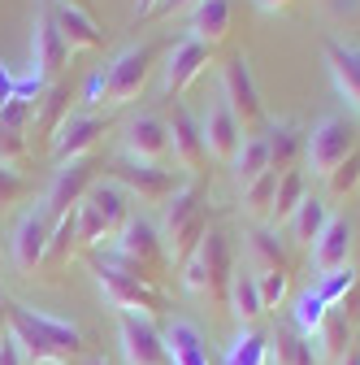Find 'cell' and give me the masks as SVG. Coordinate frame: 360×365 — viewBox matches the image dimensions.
I'll use <instances>...</instances> for the list:
<instances>
[{
    "instance_id": "obj_43",
    "label": "cell",
    "mask_w": 360,
    "mask_h": 365,
    "mask_svg": "<svg viewBox=\"0 0 360 365\" xmlns=\"http://www.w3.org/2000/svg\"><path fill=\"white\" fill-rule=\"evenodd\" d=\"M334 309H339V313L347 317V327L356 331V327H360V283H356V287H351V292H347V296H343V300L334 304Z\"/></svg>"
},
{
    "instance_id": "obj_25",
    "label": "cell",
    "mask_w": 360,
    "mask_h": 365,
    "mask_svg": "<svg viewBox=\"0 0 360 365\" xmlns=\"http://www.w3.org/2000/svg\"><path fill=\"white\" fill-rule=\"evenodd\" d=\"M265 144H269V170L287 174V170H295V157L304 148V130L295 122H274L265 130Z\"/></svg>"
},
{
    "instance_id": "obj_49",
    "label": "cell",
    "mask_w": 360,
    "mask_h": 365,
    "mask_svg": "<svg viewBox=\"0 0 360 365\" xmlns=\"http://www.w3.org/2000/svg\"><path fill=\"white\" fill-rule=\"evenodd\" d=\"M53 5H57V9H87L92 0H53ZM87 14H92V9H87Z\"/></svg>"
},
{
    "instance_id": "obj_14",
    "label": "cell",
    "mask_w": 360,
    "mask_h": 365,
    "mask_svg": "<svg viewBox=\"0 0 360 365\" xmlns=\"http://www.w3.org/2000/svg\"><path fill=\"white\" fill-rule=\"evenodd\" d=\"M53 226L57 222L43 213V205L26 209L18 217V226H14V265L22 274H35L43 265V252H48V240H53Z\"/></svg>"
},
{
    "instance_id": "obj_51",
    "label": "cell",
    "mask_w": 360,
    "mask_h": 365,
    "mask_svg": "<svg viewBox=\"0 0 360 365\" xmlns=\"http://www.w3.org/2000/svg\"><path fill=\"white\" fill-rule=\"evenodd\" d=\"M87 365H109V361H105V356H92V361H87Z\"/></svg>"
},
{
    "instance_id": "obj_1",
    "label": "cell",
    "mask_w": 360,
    "mask_h": 365,
    "mask_svg": "<svg viewBox=\"0 0 360 365\" xmlns=\"http://www.w3.org/2000/svg\"><path fill=\"white\" fill-rule=\"evenodd\" d=\"M9 335L18 339V348L31 365H70L87 352L83 327L35 313L31 304H18V300H9Z\"/></svg>"
},
{
    "instance_id": "obj_15",
    "label": "cell",
    "mask_w": 360,
    "mask_h": 365,
    "mask_svg": "<svg viewBox=\"0 0 360 365\" xmlns=\"http://www.w3.org/2000/svg\"><path fill=\"white\" fill-rule=\"evenodd\" d=\"M126 161H139V165H161L169 157V126L161 113H139L130 118L126 126V140H122Z\"/></svg>"
},
{
    "instance_id": "obj_37",
    "label": "cell",
    "mask_w": 360,
    "mask_h": 365,
    "mask_svg": "<svg viewBox=\"0 0 360 365\" xmlns=\"http://www.w3.org/2000/svg\"><path fill=\"white\" fill-rule=\"evenodd\" d=\"M269 348H274L278 365H317V356H312V348H308V339L300 331H278L269 339Z\"/></svg>"
},
{
    "instance_id": "obj_31",
    "label": "cell",
    "mask_w": 360,
    "mask_h": 365,
    "mask_svg": "<svg viewBox=\"0 0 360 365\" xmlns=\"http://www.w3.org/2000/svg\"><path fill=\"white\" fill-rule=\"evenodd\" d=\"M308 200V182H304V174L300 170H287L282 178H278V196H274V217L269 222H278V226H287L291 217H295V209Z\"/></svg>"
},
{
    "instance_id": "obj_18",
    "label": "cell",
    "mask_w": 360,
    "mask_h": 365,
    "mask_svg": "<svg viewBox=\"0 0 360 365\" xmlns=\"http://www.w3.org/2000/svg\"><path fill=\"white\" fill-rule=\"evenodd\" d=\"M165 126H169V153L174 161L191 170V174H204V161H208V148H204V135H200V122L183 109V105H169L165 113Z\"/></svg>"
},
{
    "instance_id": "obj_19",
    "label": "cell",
    "mask_w": 360,
    "mask_h": 365,
    "mask_svg": "<svg viewBox=\"0 0 360 365\" xmlns=\"http://www.w3.org/2000/svg\"><path fill=\"white\" fill-rule=\"evenodd\" d=\"M200 135H204V148H208V157H217V161H235L239 157V148H243V126L235 122V113L226 109V101H213L208 105V113L200 118Z\"/></svg>"
},
{
    "instance_id": "obj_47",
    "label": "cell",
    "mask_w": 360,
    "mask_h": 365,
    "mask_svg": "<svg viewBox=\"0 0 360 365\" xmlns=\"http://www.w3.org/2000/svg\"><path fill=\"white\" fill-rule=\"evenodd\" d=\"M291 5H300V0H256V9H260V14H287Z\"/></svg>"
},
{
    "instance_id": "obj_27",
    "label": "cell",
    "mask_w": 360,
    "mask_h": 365,
    "mask_svg": "<svg viewBox=\"0 0 360 365\" xmlns=\"http://www.w3.org/2000/svg\"><path fill=\"white\" fill-rule=\"evenodd\" d=\"M161 339H165V356H169L174 365H208L204 339H200V331H196L191 322H169Z\"/></svg>"
},
{
    "instance_id": "obj_35",
    "label": "cell",
    "mask_w": 360,
    "mask_h": 365,
    "mask_svg": "<svg viewBox=\"0 0 360 365\" xmlns=\"http://www.w3.org/2000/svg\"><path fill=\"white\" fill-rule=\"evenodd\" d=\"M265 361H269V339L248 327V331L235 335V344L226 348V361L221 365H265Z\"/></svg>"
},
{
    "instance_id": "obj_6",
    "label": "cell",
    "mask_w": 360,
    "mask_h": 365,
    "mask_svg": "<svg viewBox=\"0 0 360 365\" xmlns=\"http://www.w3.org/2000/svg\"><path fill=\"white\" fill-rule=\"evenodd\" d=\"M231 235L221 231V226H208L200 248L183 261V287L196 292V296H217L226 304V292H231Z\"/></svg>"
},
{
    "instance_id": "obj_21",
    "label": "cell",
    "mask_w": 360,
    "mask_h": 365,
    "mask_svg": "<svg viewBox=\"0 0 360 365\" xmlns=\"http://www.w3.org/2000/svg\"><path fill=\"white\" fill-rule=\"evenodd\" d=\"M351 222L347 217H339V213H330V222H326V231L317 235V244H312L308 252H312V265H317L322 274H330V269H343L347 265V257H351Z\"/></svg>"
},
{
    "instance_id": "obj_45",
    "label": "cell",
    "mask_w": 360,
    "mask_h": 365,
    "mask_svg": "<svg viewBox=\"0 0 360 365\" xmlns=\"http://www.w3.org/2000/svg\"><path fill=\"white\" fill-rule=\"evenodd\" d=\"M191 5H200V0H157V9H152V14L174 18V14H183V9H191Z\"/></svg>"
},
{
    "instance_id": "obj_11",
    "label": "cell",
    "mask_w": 360,
    "mask_h": 365,
    "mask_svg": "<svg viewBox=\"0 0 360 365\" xmlns=\"http://www.w3.org/2000/svg\"><path fill=\"white\" fill-rule=\"evenodd\" d=\"M96 187V161L92 157H78V161H65L57 174H53V182H48V192H43V213H48L53 222H61V217H70L78 205H83V196Z\"/></svg>"
},
{
    "instance_id": "obj_24",
    "label": "cell",
    "mask_w": 360,
    "mask_h": 365,
    "mask_svg": "<svg viewBox=\"0 0 360 365\" xmlns=\"http://www.w3.org/2000/svg\"><path fill=\"white\" fill-rule=\"evenodd\" d=\"M326 222H330V205H326L322 196H308V200L295 209V217L282 226V231L291 235V244H300V248H312V244H317V235L326 231Z\"/></svg>"
},
{
    "instance_id": "obj_41",
    "label": "cell",
    "mask_w": 360,
    "mask_h": 365,
    "mask_svg": "<svg viewBox=\"0 0 360 365\" xmlns=\"http://www.w3.org/2000/svg\"><path fill=\"white\" fill-rule=\"evenodd\" d=\"M326 182H330V192H334V196L356 192V187H360V148H356V153H351V157H347V161H343L330 178H326Z\"/></svg>"
},
{
    "instance_id": "obj_30",
    "label": "cell",
    "mask_w": 360,
    "mask_h": 365,
    "mask_svg": "<svg viewBox=\"0 0 360 365\" xmlns=\"http://www.w3.org/2000/svg\"><path fill=\"white\" fill-rule=\"evenodd\" d=\"M231 165H235L239 192L248 187V182H256L260 174H269V144H265V135H243V148H239V157Z\"/></svg>"
},
{
    "instance_id": "obj_40",
    "label": "cell",
    "mask_w": 360,
    "mask_h": 365,
    "mask_svg": "<svg viewBox=\"0 0 360 365\" xmlns=\"http://www.w3.org/2000/svg\"><path fill=\"white\" fill-rule=\"evenodd\" d=\"M252 274H256V292H260V304H265V309L282 304V296H287V283H291V274H282V269H252Z\"/></svg>"
},
{
    "instance_id": "obj_12",
    "label": "cell",
    "mask_w": 360,
    "mask_h": 365,
    "mask_svg": "<svg viewBox=\"0 0 360 365\" xmlns=\"http://www.w3.org/2000/svg\"><path fill=\"white\" fill-rule=\"evenodd\" d=\"M113 178H117V187L126 196H134L139 205H165L178 192L174 170H165V165H139V161H126V157L113 165Z\"/></svg>"
},
{
    "instance_id": "obj_13",
    "label": "cell",
    "mask_w": 360,
    "mask_h": 365,
    "mask_svg": "<svg viewBox=\"0 0 360 365\" xmlns=\"http://www.w3.org/2000/svg\"><path fill=\"white\" fill-rule=\"evenodd\" d=\"M109 126H113L109 113H70V118L57 126V135H53V157H57L61 165L87 157V153L100 144V135H109Z\"/></svg>"
},
{
    "instance_id": "obj_8",
    "label": "cell",
    "mask_w": 360,
    "mask_h": 365,
    "mask_svg": "<svg viewBox=\"0 0 360 365\" xmlns=\"http://www.w3.org/2000/svg\"><path fill=\"white\" fill-rule=\"evenodd\" d=\"M304 153H308V170L317 178H330L351 153H356V130L347 126V118L326 113L317 126L304 135Z\"/></svg>"
},
{
    "instance_id": "obj_17",
    "label": "cell",
    "mask_w": 360,
    "mask_h": 365,
    "mask_svg": "<svg viewBox=\"0 0 360 365\" xmlns=\"http://www.w3.org/2000/svg\"><path fill=\"white\" fill-rule=\"evenodd\" d=\"M117 339H122V356L126 365H165V339L148 317L134 313H117Z\"/></svg>"
},
{
    "instance_id": "obj_26",
    "label": "cell",
    "mask_w": 360,
    "mask_h": 365,
    "mask_svg": "<svg viewBox=\"0 0 360 365\" xmlns=\"http://www.w3.org/2000/svg\"><path fill=\"white\" fill-rule=\"evenodd\" d=\"M308 348H312V356L317 361H343V352L351 348V327H347V317L339 313V309H330L326 313V322L317 327V335L308 339Z\"/></svg>"
},
{
    "instance_id": "obj_46",
    "label": "cell",
    "mask_w": 360,
    "mask_h": 365,
    "mask_svg": "<svg viewBox=\"0 0 360 365\" xmlns=\"http://www.w3.org/2000/svg\"><path fill=\"white\" fill-rule=\"evenodd\" d=\"M14 101V74L5 70V66H0V109H5Z\"/></svg>"
},
{
    "instance_id": "obj_38",
    "label": "cell",
    "mask_w": 360,
    "mask_h": 365,
    "mask_svg": "<svg viewBox=\"0 0 360 365\" xmlns=\"http://www.w3.org/2000/svg\"><path fill=\"white\" fill-rule=\"evenodd\" d=\"M356 283H360V274H356L351 265H343V269H330V274H322V283L312 287V292H317V296H322V300L334 309V304H339V300H343V296L356 287Z\"/></svg>"
},
{
    "instance_id": "obj_4",
    "label": "cell",
    "mask_w": 360,
    "mask_h": 365,
    "mask_svg": "<svg viewBox=\"0 0 360 365\" xmlns=\"http://www.w3.org/2000/svg\"><path fill=\"white\" fill-rule=\"evenodd\" d=\"M130 217H134L130 213V196L117 187V182H96V187L83 196V205L74 209L78 248H109Z\"/></svg>"
},
{
    "instance_id": "obj_33",
    "label": "cell",
    "mask_w": 360,
    "mask_h": 365,
    "mask_svg": "<svg viewBox=\"0 0 360 365\" xmlns=\"http://www.w3.org/2000/svg\"><path fill=\"white\" fill-rule=\"evenodd\" d=\"M70 83H48V91H43V101L35 109V122L43 126V135H57V126L70 118Z\"/></svg>"
},
{
    "instance_id": "obj_28",
    "label": "cell",
    "mask_w": 360,
    "mask_h": 365,
    "mask_svg": "<svg viewBox=\"0 0 360 365\" xmlns=\"http://www.w3.org/2000/svg\"><path fill=\"white\" fill-rule=\"evenodd\" d=\"M226 309L239 317L243 327L260 322L265 317V304H260V292H256V274L252 269H239L235 279H231V292H226Z\"/></svg>"
},
{
    "instance_id": "obj_44",
    "label": "cell",
    "mask_w": 360,
    "mask_h": 365,
    "mask_svg": "<svg viewBox=\"0 0 360 365\" xmlns=\"http://www.w3.org/2000/svg\"><path fill=\"white\" fill-rule=\"evenodd\" d=\"M0 365H26V356H22V348H18V339L5 331L0 335Z\"/></svg>"
},
{
    "instance_id": "obj_3",
    "label": "cell",
    "mask_w": 360,
    "mask_h": 365,
    "mask_svg": "<svg viewBox=\"0 0 360 365\" xmlns=\"http://www.w3.org/2000/svg\"><path fill=\"white\" fill-rule=\"evenodd\" d=\"M96 257L109 261V265H117V269H126V274H134V279L152 283V287H157V279H161V269L169 265L165 244H161V231H157L148 217H130V222L122 226V235H117L105 252H96Z\"/></svg>"
},
{
    "instance_id": "obj_20",
    "label": "cell",
    "mask_w": 360,
    "mask_h": 365,
    "mask_svg": "<svg viewBox=\"0 0 360 365\" xmlns=\"http://www.w3.org/2000/svg\"><path fill=\"white\" fill-rule=\"evenodd\" d=\"M326 53V70L339 87V96L360 113V43H339V39H326L322 43Z\"/></svg>"
},
{
    "instance_id": "obj_9",
    "label": "cell",
    "mask_w": 360,
    "mask_h": 365,
    "mask_svg": "<svg viewBox=\"0 0 360 365\" xmlns=\"http://www.w3.org/2000/svg\"><path fill=\"white\" fill-rule=\"evenodd\" d=\"M221 101H226V109H231L235 122L243 126V135H260V126H265V105H260V87H256L252 66H248L243 53L221 66Z\"/></svg>"
},
{
    "instance_id": "obj_16",
    "label": "cell",
    "mask_w": 360,
    "mask_h": 365,
    "mask_svg": "<svg viewBox=\"0 0 360 365\" xmlns=\"http://www.w3.org/2000/svg\"><path fill=\"white\" fill-rule=\"evenodd\" d=\"M213 61V48H204L200 39H191V35H183L169 48V57H165V78H161V87H165V96L169 101H178L183 91L204 74V66Z\"/></svg>"
},
{
    "instance_id": "obj_10",
    "label": "cell",
    "mask_w": 360,
    "mask_h": 365,
    "mask_svg": "<svg viewBox=\"0 0 360 365\" xmlns=\"http://www.w3.org/2000/svg\"><path fill=\"white\" fill-rule=\"evenodd\" d=\"M65 66H70V48L57 31V9H53V0H39L35 26H31V78L48 87Z\"/></svg>"
},
{
    "instance_id": "obj_5",
    "label": "cell",
    "mask_w": 360,
    "mask_h": 365,
    "mask_svg": "<svg viewBox=\"0 0 360 365\" xmlns=\"http://www.w3.org/2000/svg\"><path fill=\"white\" fill-rule=\"evenodd\" d=\"M161 244H165V257H169V265H183L196 248H200V240H204V231H208V217H204V192L200 187H178L169 200H165V213H161Z\"/></svg>"
},
{
    "instance_id": "obj_23",
    "label": "cell",
    "mask_w": 360,
    "mask_h": 365,
    "mask_svg": "<svg viewBox=\"0 0 360 365\" xmlns=\"http://www.w3.org/2000/svg\"><path fill=\"white\" fill-rule=\"evenodd\" d=\"M57 31H61L70 53H96V48H105V31L96 26V18L87 14V9H57Z\"/></svg>"
},
{
    "instance_id": "obj_29",
    "label": "cell",
    "mask_w": 360,
    "mask_h": 365,
    "mask_svg": "<svg viewBox=\"0 0 360 365\" xmlns=\"http://www.w3.org/2000/svg\"><path fill=\"white\" fill-rule=\"evenodd\" d=\"M248 252H252V269H282V274H291V252L269 226H256V231L248 235Z\"/></svg>"
},
{
    "instance_id": "obj_50",
    "label": "cell",
    "mask_w": 360,
    "mask_h": 365,
    "mask_svg": "<svg viewBox=\"0 0 360 365\" xmlns=\"http://www.w3.org/2000/svg\"><path fill=\"white\" fill-rule=\"evenodd\" d=\"M343 365H360V344H351V348L343 352Z\"/></svg>"
},
{
    "instance_id": "obj_42",
    "label": "cell",
    "mask_w": 360,
    "mask_h": 365,
    "mask_svg": "<svg viewBox=\"0 0 360 365\" xmlns=\"http://www.w3.org/2000/svg\"><path fill=\"white\" fill-rule=\"evenodd\" d=\"M26 192H31V182H26L18 170H5V165H0V209L26 200Z\"/></svg>"
},
{
    "instance_id": "obj_2",
    "label": "cell",
    "mask_w": 360,
    "mask_h": 365,
    "mask_svg": "<svg viewBox=\"0 0 360 365\" xmlns=\"http://www.w3.org/2000/svg\"><path fill=\"white\" fill-rule=\"evenodd\" d=\"M152 66H157V43H134V48H122L100 74L87 78L83 105H92V109H122L130 101H139L144 87H148Z\"/></svg>"
},
{
    "instance_id": "obj_22",
    "label": "cell",
    "mask_w": 360,
    "mask_h": 365,
    "mask_svg": "<svg viewBox=\"0 0 360 365\" xmlns=\"http://www.w3.org/2000/svg\"><path fill=\"white\" fill-rule=\"evenodd\" d=\"M187 35L200 39L204 48H217L231 35V0H200V5H191Z\"/></svg>"
},
{
    "instance_id": "obj_36",
    "label": "cell",
    "mask_w": 360,
    "mask_h": 365,
    "mask_svg": "<svg viewBox=\"0 0 360 365\" xmlns=\"http://www.w3.org/2000/svg\"><path fill=\"white\" fill-rule=\"evenodd\" d=\"M326 313H330V304H326L317 292H300V300H295V313H291V322H295V331H300L304 339H312V335H317V327L326 322Z\"/></svg>"
},
{
    "instance_id": "obj_34",
    "label": "cell",
    "mask_w": 360,
    "mask_h": 365,
    "mask_svg": "<svg viewBox=\"0 0 360 365\" xmlns=\"http://www.w3.org/2000/svg\"><path fill=\"white\" fill-rule=\"evenodd\" d=\"M74 248H78V222H74V213H70V217H61V222L53 226V240H48V252H43V265H39V269H61V265L74 257Z\"/></svg>"
},
{
    "instance_id": "obj_48",
    "label": "cell",
    "mask_w": 360,
    "mask_h": 365,
    "mask_svg": "<svg viewBox=\"0 0 360 365\" xmlns=\"http://www.w3.org/2000/svg\"><path fill=\"white\" fill-rule=\"evenodd\" d=\"M5 327H9V296L0 287V335H5Z\"/></svg>"
},
{
    "instance_id": "obj_32",
    "label": "cell",
    "mask_w": 360,
    "mask_h": 365,
    "mask_svg": "<svg viewBox=\"0 0 360 365\" xmlns=\"http://www.w3.org/2000/svg\"><path fill=\"white\" fill-rule=\"evenodd\" d=\"M278 178L282 174H260L256 182H248L243 187V213L252 217V222H265V217H274V196H278Z\"/></svg>"
},
{
    "instance_id": "obj_7",
    "label": "cell",
    "mask_w": 360,
    "mask_h": 365,
    "mask_svg": "<svg viewBox=\"0 0 360 365\" xmlns=\"http://www.w3.org/2000/svg\"><path fill=\"white\" fill-rule=\"evenodd\" d=\"M92 274H96L100 296H105L117 313H134V317H148V322L161 313V292H157L152 283L134 279V274H126V269H117V265H109V261H100V257H92Z\"/></svg>"
},
{
    "instance_id": "obj_39",
    "label": "cell",
    "mask_w": 360,
    "mask_h": 365,
    "mask_svg": "<svg viewBox=\"0 0 360 365\" xmlns=\"http://www.w3.org/2000/svg\"><path fill=\"white\" fill-rule=\"evenodd\" d=\"M26 153H31L26 130H14V126L0 122V165H5V170H22L26 165Z\"/></svg>"
}]
</instances>
